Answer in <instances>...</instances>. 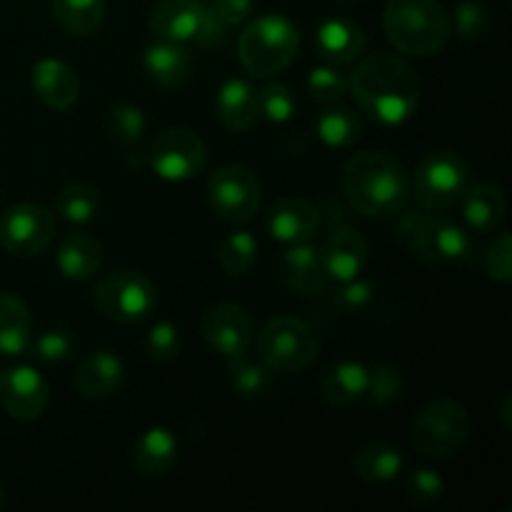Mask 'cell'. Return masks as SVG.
Segmentation results:
<instances>
[{
  "label": "cell",
  "instance_id": "6da1fadb",
  "mask_svg": "<svg viewBox=\"0 0 512 512\" xmlns=\"http://www.w3.org/2000/svg\"><path fill=\"white\" fill-rule=\"evenodd\" d=\"M348 93L368 118L395 128L418 113L423 83L413 65L393 53H370L355 65L348 78Z\"/></svg>",
  "mask_w": 512,
  "mask_h": 512
},
{
  "label": "cell",
  "instance_id": "7a4b0ae2",
  "mask_svg": "<svg viewBox=\"0 0 512 512\" xmlns=\"http://www.w3.org/2000/svg\"><path fill=\"white\" fill-rule=\"evenodd\" d=\"M343 190L360 215L393 218L410 203L413 183L398 158L383 150H363L345 163Z\"/></svg>",
  "mask_w": 512,
  "mask_h": 512
},
{
  "label": "cell",
  "instance_id": "3957f363",
  "mask_svg": "<svg viewBox=\"0 0 512 512\" xmlns=\"http://www.w3.org/2000/svg\"><path fill=\"white\" fill-rule=\"evenodd\" d=\"M383 28L395 50L428 58L448 45L453 18L440 0H388Z\"/></svg>",
  "mask_w": 512,
  "mask_h": 512
},
{
  "label": "cell",
  "instance_id": "277c9868",
  "mask_svg": "<svg viewBox=\"0 0 512 512\" xmlns=\"http://www.w3.org/2000/svg\"><path fill=\"white\" fill-rule=\"evenodd\" d=\"M300 50V30L290 18L268 13L245 25L238 38V58L250 78L283 73Z\"/></svg>",
  "mask_w": 512,
  "mask_h": 512
},
{
  "label": "cell",
  "instance_id": "5b68a950",
  "mask_svg": "<svg viewBox=\"0 0 512 512\" xmlns=\"http://www.w3.org/2000/svg\"><path fill=\"white\" fill-rule=\"evenodd\" d=\"M400 215V213H398ZM398 240L428 265L475 263V243L453 220L435 213H403L398 218Z\"/></svg>",
  "mask_w": 512,
  "mask_h": 512
},
{
  "label": "cell",
  "instance_id": "8992f818",
  "mask_svg": "<svg viewBox=\"0 0 512 512\" xmlns=\"http://www.w3.org/2000/svg\"><path fill=\"white\" fill-rule=\"evenodd\" d=\"M470 438V415L453 398L430 400L418 410L410 425L413 448L425 458L445 460L458 455Z\"/></svg>",
  "mask_w": 512,
  "mask_h": 512
},
{
  "label": "cell",
  "instance_id": "52a82bcc",
  "mask_svg": "<svg viewBox=\"0 0 512 512\" xmlns=\"http://www.w3.org/2000/svg\"><path fill=\"white\" fill-rule=\"evenodd\" d=\"M258 358L278 373L305 370L320 353V335L308 320L295 315H278L268 320L255 340Z\"/></svg>",
  "mask_w": 512,
  "mask_h": 512
},
{
  "label": "cell",
  "instance_id": "ba28073f",
  "mask_svg": "<svg viewBox=\"0 0 512 512\" xmlns=\"http://www.w3.org/2000/svg\"><path fill=\"white\" fill-rule=\"evenodd\" d=\"M150 33L168 43L218 45L225 38V23L200 0H160L150 10Z\"/></svg>",
  "mask_w": 512,
  "mask_h": 512
},
{
  "label": "cell",
  "instance_id": "9c48e42d",
  "mask_svg": "<svg viewBox=\"0 0 512 512\" xmlns=\"http://www.w3.org/2000/svg\"><path fill=\"white\" fill-rule=\"evenodd\" d=\"M413 195L428 213L448 210L463 198L470 185L468 163L453 150H435L415 170Z\"/></svg>",
  "mask_w": 512,
  "mask_h": 512
},
{
  "label": "cell",
  "instance_id": "30bf717a",
  "mask_svg": "<svg viewBox=\"0 0 512 512\" xmlns=\"http://www.w3.org/2000/svg\"><path fill=\"white\" fill-rule=\"evenodd\" d=\"M158 293L140 270H113L95 288V308L115 323H138L153 313Z\"/></svg>",
  "mask_w": 512,
  "mask_h": 512
},
{
  "label": "cell",
  "instance_id": "8fae6325",
  "mask_svg": "<svg viewBox=\"0 0 512 512\" xmlns=\"http://www.w3.org/2000/svg\"><path fill=\"white\" fill-rule=\"evenodd\" d=\"M208 200L223 223H248L263 203V185L243 165H220L208 178Z\"/></svg>",
  "mask_w": 512,
  "mask_h": 512
},
{
  "label": "cell",
  "instance_id": "7c38bea8",
  "mask_svg": "<svg viewBox=\"0 0 512 512\" xmlns=\"http://www.w3.org/2000/svg\"><path fill=\"white\" fill-rule=\"evenodd\" d=\"M208 148L190 128H168L148 145V165L168 183H185L205 168Z\"/></svg>",
  "mask_w": 512,
  "mask_h": 512
},
{
  "label": "cell",
  "instance_id": "4fadbf2b",
  "mask_svg": "<svg viewBox=\"0 0 512 512\" xmlns=\"http://www.w3.org/2000/svg\"><path fill=\"white\" fill-rule=\"evenodd\" d=\"M55 238V215L40 203L10 205L0 215V245L18 258H38Z\"/></svg>",
  "mask_w": 512,
  "mask_h": 512
},
{
  "label": "cell",
  "instance_id": "5bb4252c",
  "mask_svg": "<svg viewBox=\"0 0 512 512\" xmlns=\"http://www.w3.org/2000/svg\"><path fill=\"white\" fill-rule=\"evenodd\" d=\"M200 335L205 345L223 358L248 353L255 335V320L243 305L218 303L208 308L200 318Z\"/></svg>",
  "mask_w": 512,
  "mask_h": 512
},
{
  "label": "cell",
  "instance_id": "9a60e30c",
  "mask_svg": "<svg viewBox=\"0 0 512 512\" xmlns=\"http://www.w3.org/2000/svg\"><path fill=\"white\" fill-rule=\"evenodd\" d=\"M50 390L43 375L30 365H15L0 375V408L20 423L43 418Z\"/></svg>",
  "mask_w": 512,
  "mask_h": 512
},
{
  "label": "cell",
  "instance_id": "2e32d148",
  "mask_svg": "<svg viewBox=\"0 0 512 512\" xmlns=\"http://www.w3.org/2000/svg\"><path fill=\"white\" fill-rule=\"evenodd\" d=\"M368 255V240L358 228H350V225L330 230L325 243L320 245L325 275L335 283H348V280L360 278V273L368 265Z\"/></svg>",
  "mask_w": 512,
  "mask_h": 512
},
{
  "label": "cell",
  "instance_id": "e0dca14e",
  "mask_svg": "<svg viewBox=\"0 0 512 512\" xmlns=\"http://www.w3.org/2000/svg\"><path fill=\"white\" fill-rule=\"evenodd\" d=\"M30 88L35 98L50 110H70L80 98V80L73 65L55 58H43L30 70Z\"/></svg>",
  "mask_w": 512,
  "mask_h": 512
},
{
  "label": "cell",
  "instance_id": "ac0fdd59",
  "mask_svg": "<svg viewBox=\"0 0 512 512\" xmlns=\"http://www.w3.org/2000/svg\"><path fill=\"white\" fill-rule=\"evenodd\" d=\"M125 383V365L110 350H95L88 353L73 373V385L80 398L105 400L113 398Z\"/></svg>",
  "mask_w": 512,
  "mask_h": 512
},
{
  "label": "cell",
  "instance_id": "d6986e66",
  "mask_svg": "<svg viewBox=\"0 0 512 512\" xmlns=\"http://www.w3.org/2000/svg\"><path fill=\"white\" fill-rule=\"evenodd\" d=\"M365 50V33L355 20L328 18L315 30V53L323 63L343 68L355 63Z\"/></svg>",
  "mask_w": 512,
  "mask_h": 512
},
{
  "label": "cell",
  "instance_id": "ffe728a7",
  "mask_svg": "<svg viewBox=\"0 0 512 512\" xmlns=\"http://www.w3.org/2000/svg\"><path fill=\"white\" fill-rule=\"evenodd\" d=\"M268 233L285 245L313 240L320 228V213L303 198H280L268 210Z\"/></svg>",
  "mask_w": 512,
  "mask_h": 512
},
{
  "label": "cell",
  "instance_id": "44dd1931",
  "mask_svg": "<svg viewBox=\"0 0 512 512\" xmlns=\"http://www.w3.org/2000/svg\"><path fill=\"white\" fill-rule=\"evenodd\" d=\"M280 278L298 295L323 293L328 285V275H325L318 245L310 240L288 245V250L280 255Z\"/></svg>",
  "mask_w": 512,
  "mask_h": 512
},
{
  "label": "cell",
  "instance_id": "7402d4cb",
  "mask_svg": "<svg viewBox=\"0 0 512 512\" xmlns=\"http://www.w3.org/2000/svg\"><path fill=\"white\" fill-rule=\"evenodd\" d=\"M55 265L65 280H93L103 268V245L88 233H70L55 250Z\"/></svg>",
  "mask_w": 512,
  "mask_h": 512
},
{
  "label": "cell",
  "instance_id": "603a6c76",
  "mask_svg": "<svg viewBox=\"0 0 512 512\" xmlns=\"http://www.w3.org/2000/svg\"><path fill=\"white\" fill-rule=\"evenodd\" d=\"M143 65L153 83H158L165 90H173L180 88L193 73V55L185 45L158 40V43L145 48Z\"/></svg>",
  "mask_w": 512,
  "mask_h": 512
},
{
  "label": "cell",
  "instance_id": "cb8c5ba5",
  "mask_svg": "<svg viewBox=\"0 0 512 512\" xmlns=\"http://www.w3.org/2000/svg\"><path fill=\"white\" fill-rule=\"evenodd\" d=\"M133 468L145 478H163L178 460V438L168 428H148L130 450Z\"/></svg>",
  "mask_w": 512,
  "mask_h": 512
},
{
  "label": "cell",
  "instance_id": "d4e9b609",
  "mask_svg": "<svg viewBox=\"0 0 512 512\" xmlns=\"http://www.w3.org/2000/svg\"><path fill=\"white\" fill-rule=\"evenodd\" d=\"M218 120L233 133H245L258 120V90L243 78H230L220 85L215 98Z\"/></svg>",
  "mask_w": 512,
  "mask_h": 512
},
{
  "label": "cell",
  "instance_id": "484cf974",
  "mask_svg": "<svg viewBox=\"0 0 512 512\" xmlns=\"http://www.w3.org/2000/svg\"><path fill=\"white\" fill-rule=\"evenodd\" d=\"M320 393L325 403L335 408H348L368 393V365L353 363V360H340L330 365L320 378Z\"/></svg>",
  "mask_w": 512,
  "mask_h": 512
},
{
  "label": "cell",
  "instance_id": "4316f807",
  "mask_svg": "<svg viewBox=\"0 0 512 512\" xmlns=\"http://www.w3.org/2000/svg\"><path fill=\"white\" fill-rule=\"evenodd\" d=\"M33 343V318L18 295L0 293V355L20 358Z\"/></svg>",
  "mask_w": 512,
  "mask_h": 512
},
{
  "label": "cell",
  "instance_id": "83f0119b",
  "mask_svg": "<svg viewBox=\"0 0 512 512\" xmlns=\"http://www.w3.org/2000/svg\"><path fill=\"white\" fill-rule=\"evenodd\" d=\"M460 200H463L465 225L475 233H488V230L498 228L508 213V200H505L503 188L493 183H480L473 188L468 185Z\"/></svg>",
  "mask_w": 512,
  "mask_h": 512
},
{
  "label": "cell",
  "instance_id": "f1b7e54d",
  "mask_svg": "<svg viewBox=\"0 0 512 512\" xmlns=\"http://www.w3.org/2000/svg\"><path fill=\"white\" fill-rule=\"evenodd\" d=\"M403 453L395 445L375 440V443L363 445L358 453L353 455V473L363 483H390L403 473Z\"/></svg>",
  "mask_w": 512,
  "mask_h": 512
},
{
  "label": "cell",
  "instance_id": "f546056e",
  "mask_svg": "<svg viewBox=\"0 0 512 512\" xmlns=\"http://www.w3.org/2000/svg\"><path fill=\"white\" fill-rule=\"evenodd\" d=\"M50 15L68 35L88 38L103 25L105 0H50Z\"/></svg>",
  "mask_w": 512,
  "mask_h": 512
},
{
  "label": "cell",
  "instance_id": "4dcf8cb0",
  "mask_svg": "<svg viewBox=\"0 0 512 512\" xmlns=\"http://www.w3.org/2000/svg\"><path fill=\"white\" fill-rule=\"evenodd\" d=\"M315 130H318V138L323 140L328 148H350V145L358 143L360 135H363V120H360V115L353 113L350 108L333 103V108L323 110V113L318 115Z\"/></svg>",
  "mask_w": 512,
  "mask_h": 512
},
{
  "label": "cell",
  "instance_id": "1f68e13d",
  "mask_svg": "<svg viewBox=\"0 0 512 512\" xmlns=\"http://www.w3.org/2000/svg\"><path fill=\"white\" fill-rule=\"evenodd\" d=\"M228 373L233 390L240 398H263L273 388V370L263 360L253 363L245 355H235V358H228Z\"/></svg>",
  "mask_w": 512,
  "mask_h": 512
},
{
  "label": "cell",
  "instance_id": "d6a6232c",
  "mask_svg": "<svg viewBox=\"0 0 512 512\" xmlns=\"http://www.w3.org/2000/svg\"><path fill=\"white\" fill-rule=\"evenodd\" d=\"M145 128H148V120L145 113L133 103H118L108 110L105 115V130H108L110 138L115 140L123 148H133L143 140Z\"/></svg>",
  "mask_w": 512,
  "mask_h": 512
},
{
  "label": "cell",
  "instance_id": "836d02e7",
  "mask_svg": "<svg viewBox=\"0 0 512 512\" xmlns=\"http://www.w3.org/2000/svg\"><path fill=\"white\" fill-rule=\"evenodd\" d=\"M100 210V195L88 183H70L58 193V213L73 225H88Z\"/></svg>",
  "mask_w": 512,
  "mask_h": 512
},
{
  "label": "cell",
  "instance_id": "e575fe53",
  "mask_svg": "<svg viewBox=\"0 0 512 512\" xmlns=\"http://www.w3.org/2000/svg\"><path fill=\"white\" fill-rule=\"evenodd\" d=\"M220 268L228 275H248L258 260V240L248 230L230 233L218 248Z\"/></svg>",
  "mask_w": 512,
  "mask_h": 512
},
{
  "label": "cell",
  "instance_id": "d590c367",
  "mask_svg": "<svg viewBox=\"0 0 512 512\" xmlns=\"http://www.w3.org/2000/svg\"><path fill=\"white\" fill-rule=\"evenodd\" d=\"M405 378L393 363H375L368 365V393L365 398L373 400L375 405L385 408L403 398Z\"/></svg>",
  "mask_w": 512,
  "mask_h": 512
},
{
  "label": "cell",
  "instance_id": "8d00e7d4",
  "mask_svg": "<svg viewBox=\"0 0 512 512\" xmlns=\"http://www.w3.org/2000/svg\"><path fill=\"white\" fill-rule=\"evenodd\" d=\"M308 93L315 103H340L348 95V75L340 73L335 65H318L308 73Z\"/></svg>",
  "mask_w": 512,
  "mask_h": 512
},
{
  "label": "cell",
  "instance_id": "74e56055",
  "mask_svg": "<svg viewBox=\"0 0 512 512\" xmlns=\"http://www.w3.org/2000/svg\"><path fill=\"white\" fill-rule=\"evenodd\" d=\"M295 113V98L290 93L288 85L283 83H265L263 88L258 90V118L268 120V123L283 125L293 118Z\"/></svg>",
  "mask_w": 512,
  "mask_h": 512
},
{
  "label": "cell",
  "instance_id": "f35d334b",
  "mask_svg": "<svg viewBox=\"0 0 512 512\" xmlns=\"http://www.w3.org/2000/svg\"><path fill=\"white\" fill-rule=\"evenodd\" d=\"M30 348H33V355L40 363L55 365L63 363V360H68L70 355L75 353L78 340H75V335H70L68 330H45L43 335H38V338L30 343Z\"/></svg>",
  "mask_w": 512,
  "mask_h": 512
},
{
  "label": "cell",
  "instance_id": "ab89813d",
  "mask_svg": "<svg viewBox=\"0 0 512 512\" xmlns=\"http://www.w3.org/2000/svg\"><path fill=\"white\" fill-rule=\"evenodd\" d=\"M343 288L335 290V295L330 298V308L338 310L340 315H353L360 310L368 308L375 298V285L370 280L353 278L348 283H340Z\"/></svg>",
  "mask_w": 512,
  "mask_h": 512
},
{
  "label": "cell",
  "instance_id": "60d3db41",
  "mask_svg": "<svg viewBox=\"0 0 512 512\" xmlns=\"http://www.w3.org/2000/svg\"><path fill=\"white\" fill-rule=\"evenodd\" d=\"M180 348H183V340H180L178 328L168 320H160L150 328L148 338H145V350L153 360L158 363H170L180 355Z\"/></svg>",
  "mask_w": 512,
  "mask_h": 512
},
{
  "label": "cell",
  "instance_id": "b9f144b4",
  "mask_svg": "<svg viewBox=\"0 0 512 512\" xmlns=\"http://www.w3.org/2000/svg\"><path fill=\"white\" fill-rule=\"evenodd\" d=\"M490 28V13L478 0H463L455 8V30L463 40L483 38L485 30Z\"/></svg>",
  "mask_w": 512,
  "mask_h": 512
},
{
  "label": "cell",
  "instance_id": "7bdbcfd3",
  "mask_svg": "<svg viewBox=\"0 0 512 512\" xmlns=\"http://www.w3.org/2000/svg\"><path fill=\"white\" fill-rule=\"evenodd\" d=\"M485 268L495 283L508 285L512 280V238L510 233H498L485 253Z\"/></svg>",
  "mask_w": 512,
  "mask_h": 512
},
{
  "label": "cell",
  "instance_id": "ee69618b",
  "mask_svg": "<svg viewBox=\"0 0 512 512\" xmlns=\"http://www.w3.org/2000/svg\"><path fill=\"white\" fill-rule=\"evenodd\" d=\"M405 488L420 503H440L445 495V480L440 478L435 470L430 468H418L408 475L405 480Z\"/></svg>",
  "mask_w": 512,
  "mask_h": 512
},
{
  "label": "cell",
  "instance_id": "f6af8a7d",
  "mask_svg": "<svg viewBox=\"0 0 512 512\" xmlns=\"http://www.w3.org/2000/svg\"><path fill=\"white\" fill-rule=\"evenodd\" d=\"M253 0H213L210 10L223 20L225 25H240L253 15Z\"/></svg>",
  "mask_w": 512,
  "mask_h": 512
},
{
  "label": "cell",
  "instance_id": "bcb514c9",
  "mask_svg": "<svg viewBox=\"0 0 512 512\" xmlns=\"http://www.w3.org/2000/svg\"><path fill=\"white\" fill-rule=\"evenodd\" d=\"M0 508H3V488H0Z\"/></svg>",
  "mask_w": 512,
  "mask_h": 512
},
{
  "label": "cell",
  "instance_id": "7dc6e473",
  "mask_svg": "<svg viewBox=\"0 0 512 512\" xmlns=\"http://www.w3.org/2000/svg\"><path fill=\"white\" fill-rule=\"evenodd\" d=\"M340 3H350V0H340Z\"/></svg>",
  "mask_w": 512,
  "mask_h": 512
}]
</instances>
